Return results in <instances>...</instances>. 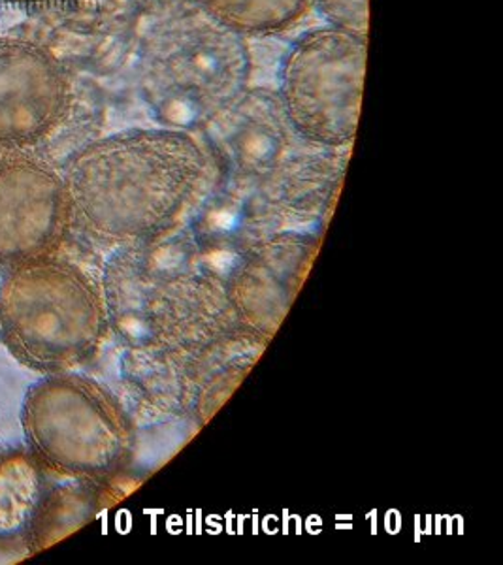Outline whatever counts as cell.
<instances>
[{
    "label": "cell",
    "instance_id": "cell-1",
    "mask_svg": "<svg viewBox=\"0 0 503 565\" xmlns=\"http://www.w3.org/2000/svg\"><path fill=\"white\" fill-rule=\"evenodd\" d=\"M212 168L189 130L135 129L89 141L61 167L72 232L108 249L170 238L201 210Z\"/></svg>",
    "mask_w": 503,
    "mask_h": 565
},
{
    "label": "cell",
    "instance_id": "cell-2",
    "mask_svg": "<svg viewBox=\"0 0 503 565\" xmlns=\"http://www.w3.org/2000/svg\"><path fill=\"white\" fill-rule=\"evenodd\" d=\"M100 287L110 332L125 349L175 351L244 328L191 236L117 247Z\"/></svg>",
    "mask_w": 503,
    "mask_h": 565
},
{
    "label": "cell",
    "instance_id": "cell-3",
    "mask_svg": "<svg viewBox=\"0 0 503 565\" xmlns=\"http://www.w3.org/2000/svg\"><path fill=\"white\" fill-rule=\"evenodd\" d=\"M110 335L103 287L61 253L0 277V345L33 372H74L97 359Z\"/></svg>",
    "mask_w": 503,
    "mask_h": 565
},
{
    "label": "cell",
    "instance_id": "cell-4",
    "mask_svg": "<svg viewBox=\"0 0 503 565\" xmlns=\"http://www.w3.org/2000/svg\"><path fill=\"white\" fill-rule=\"evenodd\" d=\"M142 93L162 127L202 130L247 89L246 36L199 4H174L143 42Z\"/></svg>",
    "mask_w": 503,
    "mask_h": 565
},
{
    "label": "cell",
    "instance_id": "cell-5",
    "mask_svg": "<svg viewBox=\"0 0 503 565\" xmlns=\"http://www.w3.org/2000/svg\"><path fill=\"white\" fill-rule=\"evenodd\" d=\"M26 449L66 479L116 489L135 463L138 428L124 402L84 373H50L21 404Z\"/></svg>",
    "mask_w": 503,
    "mask_h": 565
},
{
    "label": "cell",
    "instance_id": "cell-6",
    "mask_svg": "<svg viewBox=\"0 0 503 565\" xmlns=\"http://www.w3.org/2000/svg\"><path fill=\"white\" fill-rule=\"evenodd\" d=\"M366 65L368 39L338 26H319L292 44L276 95L297 138L321 149L353 143Z\"/></svg>",
    "mask_w": 503,
    "mask_h": 565
},
{
    "label": "cell",
    "instance_id": "cell-7",
    "mask_svg": "<svg viewBox=\"0 0 503 565\" xmlns=\"http://www.w3.org/2000/svg\"><path fill=\"white\" fill-rule=\"evenodd\" d=\"M116 489L61 477L26 445L0 447V554L31 558L97 519Z\"/></svg>",
    "mask_w": 503,
    "mask_h": 565
},
{
    "label": "cell",
    "instance_id": "cell-8",
    "mask_svg": "<svg viewBox=\"0 0 503 565\" xmlns=\"http://www.w3.org/2000/svg\"><path fill=\"white\" fill-rule=\"evenodd\" d=\"M266 341L247 328H238L194 348L125 349L121 377L143 404L185 413L204 423L246 377Z\"/></svg>",
    "mask_w": 503,
    "mask_h": 565
},
{
    "label": "cell",
    "instance_id": "cell-9",
    "mask_svg": "<svg viewBox=\"0 0 503 565\" xmlns=\"http://www.w3.org/2000/svg\"><path fill=\"white\" fill-rule=\"evenodd\" d=\"M71 234L61 170L31 149L8 151L0 159V271L61 253Z\"/></svg>",
    "mask_w": 503,
    "mask_h": 565
},
{
    "label": "cell",
    "instance_id": "cell-10",
    "mask_svg": "<svg viewBox=\"0 0 503 565\" xmlns=\"http://www.w3.org/2000/svg\"><path fill=\"white\" fill-rule=\"evenodd\" d=\"M319 242L297 231L252 239L226 258L221 276L234 317L242 327L270 340L310 274Z\"/></svg>",
    "mask_w": 503,
    "mask_h": 565
},
{
    "label": "cell",
    "instance_id": "cell-11",
    "mask_svg": "<svg viewBox=\"0 0 503 565\" xmlns=\"http://www.w3.org/2000/svg\"><path fill=\"white\" fill-rule=\"evenodd\" d=\"M71 103V77L52 52L0 39V148H36L65 121Z\"/></svg>",
    "mask_w": 503,
    "mask_h": 565
},
{
    "label": "cell",
    "instance_id": "cell-12",
    "mask_svg": "<svg viewBox=\"0 0 503 565\" xmlns=\"http://www.w3.org/2000/svg\"><path fill=\"white\" fill-rule=\"evenodd\" d=\"M210 157L234 183H257L289 153L292 132L278 95L246 89L204 127Z\"/></svg>",
    "mask_w": 503,
    "mask_h": 565
},
{
    "label": "cell",
    "instance_id": "cell-13",
    "mask_svg": "<svg viewBox=\"0 0 503 565\" xmlns=\"http://www.w3.org/2000/svg\"><path fill=\"white\" fill-rule=\"evenodd\" d=\"M343 162L332 153L285 157L278 167L257 181L266 204L291 213L315 215L335 199L342 183Z\"/></svg>",
    "mask_w": 503,
    "mask_h": 565
},
{
    "label": "cell",
    "instance_id": "cell-14",
    "mask_svg": "<svg viewBox=\"0 0 503 565\" xmlns=\"http://www.w3.org/2000/svg\"><path fill=\"white\" fill-rule=\"evenodd\" d=\"M196 4L239 36H268L302 20L313 0H196Z\"/></svg>",
    "mask_w": 503,
    "mask_h": 565
},
{
    "label": "cell",
    "instance_id": "cell-15",
    "mask_svg": "<svg viewBox=\"0 0 503 565\" xmlns=\"http://www.w3.org/2000/svg\"><path fill=\"white\" fill-rule=\"evenodd\" d=\"M329 25L368 39L370 0H313Z\"/></svg>",
    "mask_w": 503,
    "mask_h": 565
},
{
    "label": "cell",
    "instance_id": "cell-16",
    "mask_svg": "<svg viewBox=\"0 0 503 565\" xmlns=\"http://www.w3.org/2000/svg\"><path fill=\"white\" fill-rule=\"evenodd\" d=\"M8 153V149H2L0 148V159H2V157H4V154Z\"/></svg>",
    "mask_w": 503,
    "mask_h": 565
}]
</instances>
